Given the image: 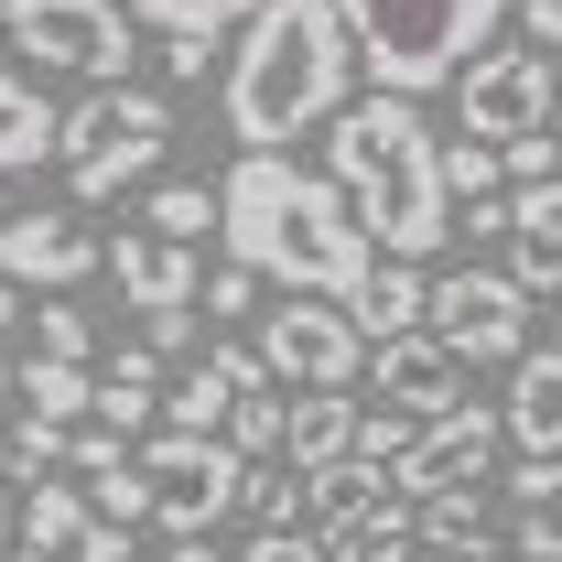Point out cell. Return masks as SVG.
I'll return each mask as SVG.
<instances>
[{
    "instance_id": "1",
    "label": "cell",
    "mask_w": 562,
    "mask_h": 562,
    "mask_svg": "<svg viewBox=\"0 0 562 562\" xmlns=\"http://www.w3.org/2000/svg\"><path fill=\"white\" fill-rule=\"evenodd\" d=\"M216 195H227V260H249L281 292H336L347 303L357 281L379 271V238L357 227L347 184L303 173L292 151H238L216 173Z\"/></svg>"
},
{
    "instance_id": "2",
    "label": "cell",
    "mask_w": 562,
    "mask_h": 562,
    "mask_svg": "<svg viewBox=\"0 0 562 562\" xmlns=\"http://www.w3.org/2000/svg\"><path fill=\"white\" fill-rule=\"evenodd\" d=\"M357 76H368V55H357V33H347L336 0H260V11L238 22L227 87H216L227 140H238V151H281V140L325 131V120L347 109Z\"/></svg>"
},
{
    "instance_id": "3",
    "label": "cell",
    "mask_w": 562,
    "mask_h": 562,
    "mask_svg": "<svg viewBox=\"0 0 562 562\" xmlns=\"http://www.w3.org/2000/svg\"><path fill=\"white\" fill-rule=\"evenodd\" d=\"M325 173L347 184L357 227L390 249V260H432L454 238V184H443V140L422 120V98L368 87L325 120Z\"/></svg>"
},
{
    "instance_id": "4",
    "label": "cell",
    "mask_w": 562,
    "mask_h": 562,
    "mask_svg": "<svg viewBox=\"0 0 562 562\" xmlns=\"http://www.w3.org/2000/svg\"><path fill=\"white\" fill-rule=\"evenodd\" d=\"M336 11H347L357 55H368V76H379L390 98L454 87V76L508 33V0H336Z\"/></svg>"
},
{
    "instance_id": "5",
    "label": "cell",
    "mask_w": 562,
    "mask_h": 562,
    "mask_svg": "<svg viewBox=\"0 0 562 562\" xmlns=\"http://www.w3.org/2000/svg\"><path fill=\"white\" fill-rule=\"evenodd\" d=\"M162 151H173V98H151V87H98L87 109H66V140H55L76 206H109V195L151 184Z\"/></svg>"
},
{
    "instance_id": "6",
    "label": "cell",
    "mask_w": 562,
    "mask_h": 562,
    "mask_svg": "<svg viewBox=\"0 0 562 562\" xmlns=\"http://www.w3.org/2000/svg\"><path fill=\"white\" fill-rule=\"evenodd\" d=\"M140 487H151V530L162 541H206L216 519L238 508V487H249V454L227 432L162 422V432H140Z\"/></svg>"
},
{
    "instance_id": "7",
    "label": "cell",
    "mask_w": 562,
    "mask_h": 562,
    "mask_svg": "<svg viewBox=\"0 0 562 562\" xmlns=\"http://www.w3.org/2000/svg\"><path fill=\"white\" fill-rule=\"evenodd\" d=\"M11 55H33V76L131 87V66H140V11H120V0H11Z\"/></svg>"
},
{
    "instance_id": "8",
    "label": "cell",
    "mask_w": 562,
    "mask_h": 562,
    "mask_svg": "<svg viewBox=\"0 0 562 562\" xmlns=\"http://www.w3.org/2000/svg\"><path fill=\"white\" fill-rule=\"evenodd\" d=\"M454 109H465V140H530L562 120V55H541V44H487L476 66L454 76Z\"/></svg>"
},
{
    "instance_id": "9",
    "label": "cell",
    "mask_w": 562,
    "mask_h": 562,
    "mask_svg": "<svg viewBox=\"0 0 562 562\" xmlns=\"http://www.w3.org/2000/svg\"><path fill=\"white\" fill-rule=\"evenodd\" d=\"M260 357H271L281 390H357L368 325H357L336 292H281L271 314H260Z\"/></svg>"
},
{
    "instance_id": "10",
    "label": "cell",
    "mask_w": 562,
    "mask_h": 562,
    "mask_svg": "<svg viewBox=\"0 0 562 562\" xmlns=\"http://www.w3.org/2000/svg\"><path fill=\"white\" fill-rule=\"evenodd\" d=\"M530 281L519 271H443L432 281V336L465 357V368H519L530 357Z\"/></svg>"
},
{
    "instance_id": "11",
    "label": "cell",
    "mask_w": 562,
    "mask_h": 562,
    "mask_svg": "<svg viewBox=\"0 0 562 562\" xmlns=\"http://www.w3.org/2000/svg\"><path fill=\"white\" fill-rule=\"evenodd\" d=\"M497 443H508V412H487V401H454V412L412 422V443H401V465H390V487H401V497H443V487H487Z\"/></svg>"
},
{
    "instance_id": "12",
    "label": "cell",
    "mask_w": 562,
    "mask_h": 562,
    "mask_svg": "<svg viewBox=\"0 0 562 562\" xmlns=\"http://www.w3.org/2000/svg\"><path fill=\"white\" fill-rule=\"evenodd\" d=\"M109 271H120V292H131L140 336L184 347V325H195V292H206V260H195L184 238H162V227H120V238H109Z\"/></svg>"
},
{
    "instance_id": "13",
    "label": "cell",
    "mask_w": 562,
    "mask_h": 562,
    "mask_svg": "<svg viewBox=\"0 0 562 562\" xmlns=\"http://www.w3.org/2000/svg\"><path fill=\"white\" fill-rule=\"evenodd\" d=\"M0 271L33 281V292H76L87 271H109V238L76 206H11L0 216Z\"/></svg>"
},
{
    "instance_id": "14",
    "label": "cell",
    "mask_w": 562,
    "mask_h": 562,
    "mask_svg": "<svg viewBox=\"0 0 562 562\" xmlns=\"http://www.w3.org/2000/svg\"><path fill=\"white\" fill-rule=\"evenodd\" d=\"M11 562H131V530H120L87 487H33Z\"/></svg>"
},
{
    "instance_id": "15",
    "label": "cell",
    "mask_w": 562,
    "mask_h": 562,
    "mask_svg": "<svg viewBox=\"0 0 562 562\" xmlns=\"http://www.w3.org/2000/svg\"><path fill=\"white\" fill-rule=\"evenodd\" d=\"M368 379H379V412H454V390H465V357L443 347L432 325H412V336H390V347H368Z\"/></svg>"
},
{
    "instance_id": "16",
    "label": "cell",
    "mask_w": 562,
    "mask_h": 562,
    "mask_svg": "<svg viewBox=\"0 0 562 562\" xmlns=\"http://www.w3.org/2000/svg\"><path fill=\"white\" fill-rule=\"evenodd\" d=\"M508 443L519 454H562V347H530L519 368H508Z\"/></svg>"
},
{
    "instance_id": "17",
    "label": "cell",
    "mask_w": 562,
    "mask_h": 562,
    "mask_svg": "<svg viewBox=\"0 0 562 562\" xmlns=\"http://www.w3.org/2000/svg\"><path fill=\"white\" fill-rule=\"evenodd\" d=\"M347 314L368 325V347H390V336L432 325V281H422V260H390V249H379V271L347 292Z\"/></svg>"
},
{
    "instance_id": "18",
    "label": "cell",
    "mask_w": 562,
    "mask_h": 562,
    "mask_svg": "<svg viewBox=\"0 0 562 562\" xmlns=\"http://www.w3.org/2000/svg\"><path fill=\"white\" fill-rule=\"evenodd\" d=\"M357 401L347 390H292V432H281V454H292V465H303V476H314V465H336V454H357Z\"/></svg>"
},
{
    "instance_id": "19",
    "label": "cell",
    "mask_w": 562,
    "mask_h": 562,
    "mask_svg": "<svg viewBox=\"0 0 562 562\" xmlns=\"http://www.w3.org/2000/svg\"><path fill=\"white\" fill-rule=\"evenodd\" d=\"M55 140H66V109H55L33 76H0V173L55 162Z\"/></svg>"
},
{
    "instance_id": "20",
    "label": "cell",
    "mask_w": 562,
    "mask_h": 562,
    "mask_svg": "<svg viewBox=\"0 0 562 562\" xmlns=\"http://www.w3.org/2000/svg\"><path fill=\"white\" fill-rule=\"evenodd\" d=\"M390 497V465H368V454H336V465H314V487H303V530H347Z\"/></svg>"
},
{
    "instance_id": "21",
    "label": "cell",
    "mask_w": 562,
    "mask_h": 562,
    "mask_svg": "<svg viewBox=\"0 0 562 562\" xmlns=\"http://www.w3.org/2000/svg\"><path fill=\"white\" fill-rule=\"evenodd\" d=\"M487 497L476 487H443V497H422V552L432 562H487Z\"/></svg>"
},
{
    "instance_id": "22",
    "label": "cell",
    "mask_w": 562,
    "mask_h": 562,
    "mask_svg": "<svg viewBox=\"0 0 562 562\" xmlns=\"http://www.w3.org/2000/svg\"><path fill=\"white\" fill-rule=\"evenodd\" d=\"M22 412L98 422V357H22Z\"/></svg>"
},
{
    "instance_id": "23",
    "label": "cell",
    "mask_w": 562,
    "mask_h": 562,
    "mask_svg": "<svg viewBox=\"0 0 562 562\" xmlns=\"http://www.w3.org/2000/svg\"><path fill=\"white\" fill-rule=\"evenodd\" d=\"M140 227L206 249V238H227V195H216V184H151V195H140Z\"/></svg>"
},
{
    "instance_id": "24",
    "label": "cell",
    "mask_w": 562,
    "mask_h": 562,
    "mask_svg": "<svg viewBox=\"0 0 562 562\" xmlns=\"http://www.w3.org/2000/svg\"><path fill=\"white\" fill-rule=\"evenodd\" d=\"M227 412H238V379H227L216 357H195V368L173 379V401H162V422H184V432H227Z\"/></svg>"
},
{
    "instance_id": "25",
    "label": "cell",
    "mask_w": 562,
    "mask_h": 562,
    "mask_svg": "<svg viewBox=\"0 0 562 562\" xmlns=\"http://www.w3.org/2000/svg\"><path fill=\"white\" fill-rule=\"evenodd\" d=\"M140 22H151V33H238V22H249V11H260V0H131Z\"/></svg>"
},
{
    "instance_id": "26",
    "label": "cell",
    "mask_w": 562,
    "mask_h": 562,
    "mask_svg": "<svg viewBox=\"0 0 562 562\" xmlns=\"http://www.w3.org/2000/svg\"><path fill=\"white\" fill-rule=\"evenodd\" d=\"M443 184H454V206L508 195V151H497V140H443Z\"/></svg>"
},
{
    "instance_id": "27",
    "label": "cell",
    "mask_w": 562,
    "mask_h": 562,
    "mask_svg": "<svg viewBox=\"0 0 562 562\" xmlns=\"http://www.w3.org/2000/svg\"><path fill=\"white\" fill-rule=\"evenodd\" d=\"M11 465H22V476H55V465H76V422L22 412V422H11Z\"/></svg>"
},
{
    "instance_id": "28",
    "label": "cell",
    "mask_w": 562,
    "mask_h": 562,
    "mask_svg": "<svg viewBox=\"0 0 562 562\" xmlns=\"http://www.w3.org/2000/svg\"><path fill=\"white\" fill-rule=\"evenodd\" d=\"M281 432H292V390H260V401H238L227 412V443L260 465V454H281Z\"/></svg>"
},
{
    "instance_id": "29",
    "label": "cell",
    "mask_w": 562,
    "mask_h": 562,
    "mask_svg": "<svg viewBox=\"0 0 562 562\" xmlns=\"http://www.w3.org/2000/svg\"><path fill=\"white\" fill-rule=\"evenodd\" d=\"M33 357H98V325L76 314L66 292H44V303H33Z\"/></svg>"
},
{
    "instance_id": "30",
    "label": "cell",
    "mask_w": 562,
    "mask_h": 562,
    "mask_svg": "<svg viewBox=\"0 0 562 562\" xmlns=\"http://www.w3.org/2000/svg\"><path fill=\"white\" fill-rule=\"evenodd\" d=\"M497 497H508V508H562V454H519V465L497 476Z\"/></svg>"
},
{
    "instance_id": "31",
    "label": "cell",
    "mask_w": 562,
    "mask_h": 562,
    "mask_svg": "<svg viewBox=\"0 0 562 562\" xmlns=\"http://www.w3.org/2000/svg\"><path fill=\"white\" fill-rule=\"evenodd\" d=\"M260 292L271 281L249 271V260H227V271H206V314H260Z\"/></svg>"
},
{
    "instance_id": "32",
    "label": "cell",
    "mask_w": 562,
    "mask_h": 562,
    "mask_svg": "<svg viewBox=\"0 0 562 562\" xmlns=\"http://www.w3.org/2000/svg\"><path fill=\"white\" fill-rule=\"evenodd\" d=\"M508 552L519 562H562V508H519V519H508Z\"/></svg>"
},
{
    "instance_id": "33",
    "label": "cell",
    "mask_w": 562,
    "mask_h": 562,
    "mask_svg": "<svg viewBox=\"0 0 562 562\" xmlns=\"http://www.w3.org/2000/svg\"><path fill=\"white\" fill-rule=\"evenodd\" d=\"M238 562H336V552H325V530H260Z\"/></svg>"
},
{
    "instance_id": "34",
    "label": "cell",
    "mask_w": 562,
    "mask_h": 562,
    "mask_svg": "<svg viewBox=\"0 0 562 562\" xmlns=\"http://www.w3.org/2000/svg\"><path fill=\"white\" fill-rule=\"evenodd\" d=\"M508 22H519V44H541V55H562V0H519Z\"/></svg>"
},
{
    "instance_id": "35",
    "label": "cell",
    "mask_w": 562,
    "mask_h": 562,
    "mask_svg": "<svg viewBox=\"0 0 562 562\" xmlns=\"http://www.w3.org/2000/svg\"><path fill=\"white\" fill-rule=\"evenodd\" d=\"M162 76L195 87V76H206V33H162Z\"/></svg>"
},
{
    "instance_id": "36",
    "label": "cell",
    "mask_w": 562,
    "mask_h": 562,
    "mask_svg": "<svg viewBox=\"0 0 562 562\" xmlns=\"http://www.w3.org/2000/svg\"><path fill=\"white\" fill-rule=\"evenodd\" d=\"M465 238H508V195H476L465 206Z\"/></svg>"
},
{
    "instance_id": "37",
    "label": "cell",
    "mask_w": 562,
    "mask_h": 562,
    "mask_svg": "<svg viewBox=\"0 0 562 562\" xmlns=\"http://www.w3.org/2000/svg\"><path fill=\"white\" fill-rule=\"evenodd\" d=\"M11 325H33V303H22V281L0 271V336H11Z\"/></svg>"
},
{
    "instance_id": "38",
    "label": "cell",
    "mask_w": 562,
    "mask_h": 562,
    "mask_svg": "<svg viewBox=\"0 0 562 562\" xmlns=\"http://www.w3.org/2000/svg\"><path fill=\"white\" fill-rule=\"evenodd\" d=\"M151 562H227V552H216V541H162Z\"/></svg>"
},
{
    "instance_id": "39",
    "label": "cell",
    "mask_w": 562,
    "mask_h": 562,
    "mask_svg": "<svg viewBox=\"0 0 562 562\" xmlns=\"http://www.w3.org/2000/svg\"><path fill=\"white\" fill-rule=\"evenodd\" d=\"M0 390H22V368H11V357H0Z\"/></svg>"
},
{
    "instance_id": "40",
    "label": "cell",
    "mask_w": 562,
    "mask_h": 562,
    "mask_svg": "<svg viewBox=\"0 0 562 562\" xmlns=\"http://www.w3.org/2000/svg\"><path fill=\"white\" fill-rule=\"evenodd\" d=\"M0 476H11V432H0Z\"/></svg>"
},
{
    "instance_id": "41",
    "label": "cell",
    "mask_w": 562,
    "mask_h": 562,
    "mask_svg": "<svg viewBox=\"0 0 562 562\" xmlns=\"http://www.w3.org/2000/svg\"><path fill=\"white\" fill-rule=\"evenodd\" d=\"M0 44H11V0H0Z\"/></svg>"
},
{
    "instance_id": "42",
    "label": "cell",
    "mask_w": 562,
    "mask_h": 562,
    "mask_svg": "<svg viewBox=\"0 0 562 562\" xmlns=\"http://www.w3.org/2000/svg\"><path fill=\"white\" fill-rule=\"evenodd\" d=\"M552 314H562V281H552Z\"/></svg>"
},
{
    "instance_id": "43",
    "label": "cell",
    "mask_w": 562,
    "mask_h": 562,
    "mask_svg": "<svg viewBox=\"0 0 562 562\" xmlns=\"http://www.w3.org/2000/svg\"><path fill=\"white\" fill-rule=\"evenodd\" d=\"M412 562H432V552H412Z\"/></svg>"
}]
</instances>
